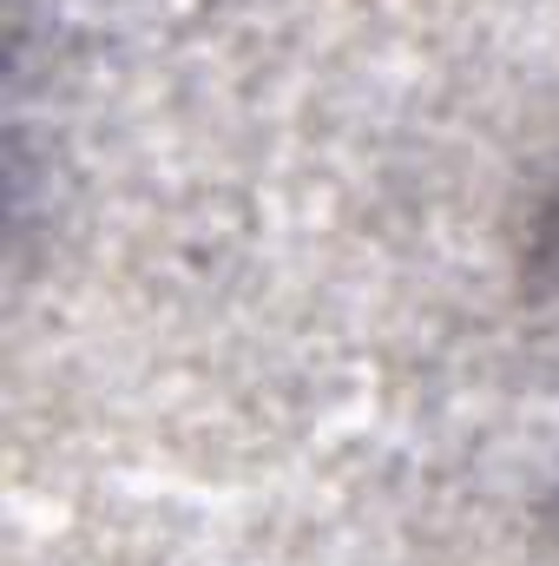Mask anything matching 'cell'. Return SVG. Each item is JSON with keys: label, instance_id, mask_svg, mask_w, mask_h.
<instances>
[{"label": "cell", "instance_id": "6da1fadb", "mask_svg": "<svg viewBox=\"0 0 559 566\" xmlns=\"http://www.w3.org/2000/svg\"><path fill=\"white\" fill-rule=\"evenodd\" d=\"M534 264H540V277L559 290V198L540 211V231H534Z\"/></svg>", "mask_w": 559, "mask_h": 566}]
</instances>
